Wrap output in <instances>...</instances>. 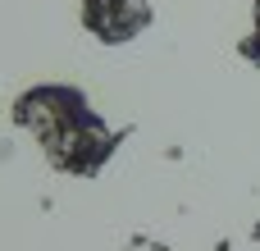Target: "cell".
I'll return each mask as SVG.
<instances>
[{
	"label": "cell",
	"mask_w": 260,
	"mask_h": 251,
	"mask_svg": "<svg viewBox=\"0 0 260 251\" xmlns=\"http://www.w3.org/2000/svg\"><path fill=\"white\" fill-rule=\"evenodd\" d=\"M9 119L37 137V146L59 174H73V178H96L110 165V155L128 142V128H110L87 105V96L69 82L27 87L14 101Z\"/></svg>",
	"instance_id": "6da1fadb"
},
{
	"label": "cell",
	"mask_w": 260,
	"mask_h": 251,
	"mask_svg": "<svg viewBox=\"0 0 260 251\" xmlns=\"http://www.w3.org/2000/svg\"><path fill=\"white\" fill-rule=\"evenodd\" d=\"M155 18L151 0H82V27L105 41V46H123L137 32H146Z\"/></svg>",
	"instance_id": "7a4b0ae2"
},
{
	"label": "cell",
	"mask_w": 260,
	"mask_h": 251,
	"mask_svg": "<svg viewBox=\"0 0 260 251\" xmlns=\"http://www.w3.org/2000/svg\"><path fill=\"white\" fill-rule=\"evenodd\" d=\"M238 55H242L247 64H260V0H256V27H251V37H242Z\"/></svg>",
	"instance_id": "3957f363"
}]
</instances>
